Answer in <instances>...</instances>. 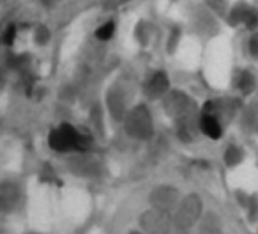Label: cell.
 Returning <instances> with one entry per match:
<instances>
[{
  "mask_svg": "<svg viewBox=\"0 0 258 234\" xmlns=\"http://www.w3.org/2000/svg\"><path fill=\"white\" fill-rule=\"evenodd\" d=\"M198 234H223L221 222L218 220V216L207 215L204 220H200L198 222Z\"/></svg>",
  "mask_w": 258,
  "mask_h": 234,
  "instance_id": "5b68a950",
  "label": "cell"
},
{
  "mask_svg": "<svg viewBox=\"0 0 258 234\" xmlns=\"http://www.w3.org/2000/svg\"><path fill=\"white\" fill-rule=\"evenodd\" d=\"M200 199H197L193 195L191 199H186L184 204L179 208L177 211L175 218H173V223H175V229L177 230H182V232H187L191 227H195V223L200 222Z\"/></svg>",
  "mask_w": 258,
  "mask_h": 234,
  "instance_id": "3957f363",
  "label": "cell"
},
{
  "mask_svg": "<svg viewBox=\"0 0 258 234\" xmlns=\"http://www.w3.org/2000/svg\"><path fill=\"white\" fill-rule=\"evenodd\" d=\"M200 128H202V131L207 135V137H211V138H219V137H221V126H219L218 119H216V115L209 114V112H205V114L202 115Z\"/></svg>",
  "mask_w": 258,
  "mask_h": 234,
  "instance_id": "277c9868",
  "label": "cell"
},
{
  "mask_svg": "<svg viewBox=\"0 0 258 234\" xmlns=\"http://www.w3.org/2000/svg\"><path fill=\"white\" fill-rule=\"evenodd\" d=\"M50 146L55 151H69V149H80L83 146V137L69 124H62L60 128L51 131Z\"/></svg>",
  "mask_w": 258,
  "mask_h": 234,
  "instance_id": "7a4b0ae2",
  "label": "cell"
},
{
  "mask_svg": "<svg viewBox=\"0 0 258 234\" xmlns=\"http://www.w3.org/2000/svg\"><path fill=\"white\" fill-rule=\"evenodd\" d=\"M138 222H140L142 230L147 234H173V230H175V223H173L170 213L158 208L145 211Z\"/></svg>",
  "mask_w": 258,
  "mask_h": 234,
  "instance_id": "6da1fadb",
  "label": "cell"
},
{
  "mask_svg": "<svg viewBox=\"0 0 258 234\" xmlns=\"http://www.w3.org/2000/svg\"><path fill=\"white\" fill-rule=\"evenodd\" d=\"M113 34H115V23L113 22L104 23L103 27H99V29L96 30V37L101 41H108Z\"/></svg>",
  "mask_w": 258,
  "mask_h": 234,
  "instance_id": "8992f818",
  "label": "cell"
},
{
  "mask_svg": "<svg viewBox=\"0 0 258 234\" xmlns=\"http://www.w3.org/2000/svg\"><path fill=\"white\" fill-rule=\"evenodd\" d=\"M129 234H147V232H144V230H142V232H138V230H133V232H129Z\"/></svg>",
  "mask_w": 258,
  "mask_h": 234,
  "instance_id": "ba28073f",
  "label": "cell"
},
{
  "mask_svg": "<svg viewBox=\"0 0 258 234\" xmlns=\"http://www.w3.org/2000/svg\"><path fill=\"white\" fill-rule=\"evenodd\" d=\"M15 34H16V29H15V27H9V30L6 32V37H4L6 43L11 44V43H13V39H15Z\"/></svg>",
  "mask_w": 258,
  "mask_h": 234,
  "instance_id": "52a82bcc",
  "label": "cell"
}]
</instances>
